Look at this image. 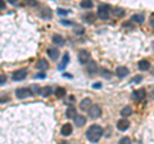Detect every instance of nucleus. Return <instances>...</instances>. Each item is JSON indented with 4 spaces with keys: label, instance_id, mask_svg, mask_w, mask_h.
I'll return each mask as SVG.
<instances>
[{
    "label": "nucleus",
    "instance_id": "nucleus-1",
    "mask_svg": "<svg viewBox=\"0 0 154 144\" xmlns=\"http://www.w3.org/2000/svg\"><path fill=\"white\" fill-rule=\"evenodd\" d=\"M103 133H104V130L102 126H99V125H91L88 129V131H86V138H88L89 142L96 143L103 136Z\"/></svg>",
    "mask_w": 154,
    "mask_h": 144
},
{
    "label": "nucleus",
    "instance_id": "nucleus-2",
    "mask_svg": "<svg viewBox=\"0 0 154 144\" xmlns=\"http://www.w3.org/2000/svg\"><path fill=\"white\" fill-rule=\"evenodd\" d=\"M110 11H112V8L108 4H100L99 8H98V16L99 18H102V20H107V18L110 16Z\"/></svg>",
    "mask_w": 154,
    "mask_h": 144
},
{
    "label": "nucleus",
    "instance_id": "nucleus-3",
    "mask_svg": "<svg viewBox=\"0 0 154 144\" xmlns=\"http://www.w3.org/2000/svg\"><path fill=\"white\" fill-rule=\"evenodd\" d=\"M31 95H32V92H31V89H28V88H18L16 90V97L19 99L31 97Z\"/></svg>",
    "mask_w": 154,
    "mask_h": 144
},
{
    "label": "nucleus",
    "instance_id": "nucleus-4",
    "mask_svg": "<svg viewBox=\"0 0 154 144\" xmlns=\"http://www.w3.org/2000/svg\"><path fill=\"white\" fill-rule=\"evenodd\" d=\"M79 62L81 64H88L90 62V53L85 49L80 50L79 52Z\"/></svg>",
    "mask_w": 154,
    "mask_h": 144
},
{
    "label": "nucleus",
    "instance_id": "nucleus-5",
    "mask_svg": "<svg viewBox=\"0 0 154 144\" xmlns=\"http://www.w3.org/2000/svg\"><path fill=\"white\" fill-rule=\"evenodd\" d=\"M88 112H89V116L91 118H98V117L102 116V108H100L99 105H96V104L91 105V108L89 109Z\"/></svg>",
    "mask_w": 154,
    "mask_h": 144
},
{
    "label": "nucleus",
    "instance_id": "nucleus-6",
    "mask_svg": "<svg viewBox=\"0 0 154 144\" xmlns=\"http://www.w3.org/2000/svg\"><path fill=\"white\" fill-rule=\"evenodd\" d=\"M26 76H27V70L26 68H21V70H17L13 74V80L14 81H22V80L26 79Z\"/></svg>",
    "mask_w": 154,
    "mask_h": 144
},
{
    "label": "nucleus",
    "instance_id": "nucleus-7",
    "mask_svg": "<svg viewBox=\"0 0 154 144\" xmlns=\"http://www.w3.org/2000/svg\"><path fill=\"white\" fill-rule=\"evenodd\" d=\"M145 97H146L145 89H139V90H135L132 93V98L136 100V102H141V100L145 99Z\"/></svg>",
    "mask_w": 154,
    "mask_h": 144
},
{
    "label": "nucleus",
    "instance_id": "nucleus-8",
    "mask_svg": "<svg viewBox=\"0 0 154 144\" xmlns=\"http://www.w3.org/2000/svg\"><path fill=\"white\" fill-rule=\"evenodd\" d=\"M130 126V122H128V120L126 118H122V120H119V121L117 122V129L119 131H126L127 129Z\"/></svg>",
    "mask_w": 154,
    "mask_h": 144
},
{
    "label": "nucleus",
    "instance_id": "nucleus-9",
    "mask_svg": "<svg viewBox=\"0 0 154 144\" xmlns=\"http://www.w3.org/2000/svg\"><path fill=\"white\" fill-rule=\"evenodd\" d=\"M91 99L90 98H84L80 102V108L82 109V111H89V109L91 108Z\"/></svg>",
    "mask_w": 154,
    "mask_h": 144
},
{
    "label": "nucleus",
    "instance_id": "nucleus-10",
    "mask_svg": "<svg viewBox=\"0 0 154 144\" xmlns=\"http://www.w3.org/2000/svg\"><path fill=\"white\" fill-rule=\"evenodd\" d=\"M128 74H130V71H128L127 67H125V66L117 67V70H116V75H117L118 77H126Z\"/></svg>",
    "mask_w": 154,
    "mask_h": 144
},
{
    "label": "nucleus",
    "instance_id": "nucleus-11",
    "mask_svg": "<svg viewBox=\"0 0 154 144\" xmlns=\"http://www.w3.org/2000/svg\"><path fill=\"white\" fill-rule=\"evenodd\" d=\"M72 131H73V127H72V125L71 124H66L62 126V130H60V134L63 136H68L72 134Z\"/></svg>",
    "mask_w": 154,
    "mask_h": 144
},
{
    "label": "nucleus",
    "instance_id": "nucleus-12",
    "mask_svg": "<svg viewBox=\"0 0 154 144\" xmlns=\"http://www.w3.org/2000/svg\"><path fill=\"white\" fill-rule=\"evenodd\" d=\"M73 120H75V124H76L79 127L84 126L85 122H86V117H85V116H82V114H76Z\"/></svg>",
    "mask_w": 154,
    "mask_h": 144
},
{
    "label": "nucleus",
    "instance_id": "nucleus-13",
    "mask_svg": "<svg viewBox=\"0 0 154 144\" xmlns=\"http://www.w3.org/2000/svg\"><path fill=\"white\" fill-rule=\"evenodd\" d=\"M86 71H88L89 75H95L96 72H98V67H96L95 62H93V61L89 62V63H88V70H86Z\"/></svg>",
    "mask_w": 154,
    "mask_h": 144
},
{
    "label": "nucleus",
    "instance_id": "nucleus-14",
    "mask_svg": "<svg viewBox=\"0 0 154 144\" xmlns=\"http://www.w3.org/2000/svg\"><path fill=\"white\" fill-rule=\"evenodd\" d=\"M149 67H150V63H149V61H146V59H141L137 63V68L140 71H146V70H149Z\"/></svg>",
    "mask_w": 154,
    "mask_h": 144
},
{
    "label": "nucleus",
    "instance_id": "nucleus-15",
    "mask_svg": "<svg viewBox=\"0 0 154 144\" xmlns=\"http://www.w3.org/2000/svg\"><path fill=\"white\" fill-rule=\"evenodd\" d=\"M46 53H48V55H49V58H51V59H57L58 55H59V52H58L57 48H49V49L46 50Z\"/></svg>",
    "mask_w": 154,
    "mask_h": 144
},
{
    "label": "nucleus",
    "instance_id": "nucleus-16",
    "mask_svg": "<svg viewBox=\"0 0 154 144\" xmlns=\"http://www.w3.org/2000/svg\"><path fill=\"white\" fill-rule=\"evenodd\" d=\"M144 20H145V17H144L143 13H140V14H134V16L131 17V21L134 23H139V25H141V23L144 22Z\"/></svg>",
    "mask_w": 154,
    "mask_h": 144
},
{
    "label": "nucleus",
    "instance_id": "nucleus-17",
    "mask_svg": "<svg viewBox=\"0 0 154 144\" xmlns=\"http://www.w3.org/2000/svg\"><path fill=\"white\" fill-rule=\"evenodd\" d=\"M131 114H132V107H130V105H126V107H123V108L121 109V116H122L123 118L131 116Z\"/></svg>",
    "mask_w": 154,
    "mask_h": 144
},
{
    "label": "nucleus",
    "instance_id": "nucleus-18",
    "mask_svg": "<svg viewBox=\"0 0 154 144\" xmlns=\"http://www.w3.org/2000/svg\"><path fill=\"white\" fill-rule=\"evenodd\" d=\"M48 67H49V64H48L46 59H40L36 63V68L40 70V71H44V70H48Z\"/></svg>",
    "mask_w": 154,
    "mask_h": 144
},
{
    "label": "nucleus",
    "instance_id": "nucleus-19",
    "mask_svg": "<svg viewBox=\"0 0 154 144\" xmlns=\"http://www.w3.org/2000/svg\"><path fill=\"white\" fill-rule=\"evenodd\" d=\"M38 94H41L42 97H49L51 95V88L50 86H44V88H40V92Z\"/></svg>",
    "mask_w": 154,
    "mask_h": 144
},
{
    "label": "nucleus",
    "instance_id": "nucleus-20",
    "mask_svg": "<svg viewBox=\"0 0 154 144\" xmlns=\"http://www.w3.org/2000/svg\"><path fill=\"white\" fill-rule=\"evenodd\" d=\"M53 42H54L55 45H63L64 44V37L60 36V35H54L53 36Z\"/></svg>",
    "mask_w": 154,
    "mask_h": 144
},
{
    "label": "nucleus",
    "instance_id": "nucleus-21",
    "mask_svg": "<svg viewBox=\"0 0 154 144\" xmlns=\"http://www.w3.org/2000/svg\"><path fill=\"white\" fill-rule=\"evenodd\" d=\"M95 20H96V14H94V13H88V14H85V16H84V21L85 22L94 23Z\"/></svg>",
    "mask_w": 154,
    "mask_h": 144
},
{
    "label": "nucleus",
    "instance_id": "nucleus-22",
    "mask_svg": "<svg viewBox=\"0 0 154 144\" xmlns=\"http://www.w3.org/2000/svg\"><path fill=\"white\" fill-rule=\"evenodd\" d=\"M68 62H69V54H68V53H66V54L63 55V59H62L60 64H59V70H63L64 67L68 64Z\"/></svg>",
    "mask_w": 154,
    "mask_h": 144
},
{
    "label": "nucleus",
    "instance_id": "nucleus-23",
    "mask_svg": "<svg viewBox=\"0 0 154 144\" xmlns=\"http://www.w3.org/2000/svg\"><path fill=\"white\" fill-rule=\"evenodd\" d=\"M76 109H75V107H68L67 108V111H66V116L68 117V118H75V116H76Z\"/></svg>",
    "mask_w": 154,
    "mask_h": 144
},
{
    "label": "nucleus",
    "instance_id": "nucleus-24",
    "mask_svg": "<svg viewBox=\"0 0 154 144\" xmlns=\"http://www.w3.org/2000/svg\"><path fill=\"white\" fill-rule=\"evenodd\" d=\"M54 94H55L57 98H63L64 95H66V89L64 88H60V86H59V88L55 89V93Z\"/></svg>",
    "mask_w": 154,
    "mask_h": 144
},
{
    "label": "nucleus",
    "instance_id": "nucleus-25",
    "mask_svg": "<svg viewBox=\"0 0 154 144\" xmlns=\"http://www.w3.org/2000/svg\"><path fill=\"white\" fill-rule=\"evenodd\" d=\"M93 2H90V0H84V2H81V7L85 8V9H91L93 8Z\"/></svg>",
    "mask_w": 154,
    "mask_h": 144
},
{
    "label": "nucleus",
    "instance_id": "nucleus-26",
    "mask_svg": "<svg viewBox=\"0 0 154 144\" xmlns=\"http://www.w3.org/2000/svg\"><path fill=\"white\" fill-rule=\"evenodd\" d=\"M73 31H75L76 35H82V33L85 32V28H84L82 26H81V25H77V26H75Z\"/></svg>",
    "mask_w": 154,
    "mask_h": 144
},
{
    "label": "nucleus",
    "instance_id": "nucleus-27",
    "mask_svg": "<svg viewBox=\"0 0 154 144\" xmlns=\"http://www.w3.org/2000/svg\"><path fill=\"white\" fill-rule=\"evenodd\" d=\"M100 71H102V75L104 76V77H105V79H110V77H112V72H110L109 70H105V68H102V70H100Z\"/></svg>",
    "mask_w": 154,
    "mask_h": 144
},
{
    "label": "nucleus",
    "instance_id": "nucleus-28",
    "mask_svg": "<svg viewBox=\"0 0 154 144\" xmlns=\"http://www.w3.org/2000/svg\"><path fill=\"white\" fill-rule=\"evenodd\" d=\"M114 16L116 17H123L125 16V12L122 8H116L114 9Z\"/></svg>",
    "mask_w": 154,
    "mask_h": 144
},
{
    "label": "nucleus",
    "instance_id": "nucleus-29",
    "mask_svg": "<svg viewBox=\"0 0 154 144\" xmlns=\"http://www.w3.org/2000/svg\"><path fill=\"white\" fill-rule=\"evenodd\" d=\"M118 144H131V139L127 138V136H125V138H122L121 140H119Z\"/></svg>",
    "mask_w": 154,
    "mask_h": 144
},
{
    "label": "nucleus",
    "instance_id": "nucleus-30",
    "mask_svg": "<svg viewBox=\"0 0 154 144\" xmlns=\"http://www.w3.org/2000/svg\"><path fill=\"white\" fill-rule=\"evenodd\" d=\"M5 83H7V76L4 74H0V86L4 85Z\"/></svg>",
    "mask_w": 154,
    "mask_h": 144
},
{
    "label": "nucleus",
    "instance_id": "nucleus-31",
    "mask_svg": "<svg viewBox=\"0 0 154 144\" xmlns=\"http://www.w3.org/2000/svg\"><path fill=\"white\" fill-rule=\"evenodd\" d=\"M143 80V76H135V77L131 80V84H135V83H140Z\"/></svg>",
    "mask_w": 154,
    "mask_h": 144
},
{
    "label": "nucleus",
    "instance_id": "nucleus-32",
    "mask_svg": "<svg viewBox=\"0 0 154 144\" xmlns=\"http://www.w3.org/2000/svg\"><path fill=\"white\" fill-rule=\"evenodd\" d=\"M58 13L59 14H68L69 12L67 11V9H58Z\"/></svg>",
    "mask_w": 154,
    "mask_h": 144
},
{
    "label": "nucleus",
    "instance_id": "nucleus-33",
    "mask_svg": "<svg viewBox=\"0 0 154 144\" xmlns=\"http://www.w3.org/2000/svg\"><path fill=\"white\" fill-rule=\"evenodd\" d=\"M149 23H150V26H152V27H154V13L150 16V21H149Z\"/></svg>",
    "mask_w": 154,
    "mask_h": 144
},
{
    "label": "nucleus",
    "instance_id": "nucleus-34",
    "mask_svg": "<svg viewBox=\"0 0 154 144\" xmlns=\"http://www.w3.org/2000/svg\"><path fill=\"white\" fill-rule=\"evenodd\" d=\"M62 22V25H72V21H66V20H63V21H60Z\"/></svg>",
    "mask_w": 154,
    "mask_h": 144
},
{
    "label": "nucleus",
    "instance_id": "nucleus-35",
    "mask_svg": "<svg viewBox=\"0 0 154 144\" xmlns=\"http://www.w3.org/2000/svg\"><path fill=\"white\" fill-rule=\"evenodd\" d=\"M8 100H9V97H2L0 98V103L2 102H8Z\"/></svg>",
    "mask_w": 154,
    "mask_h": 144
},
{
    "label": "nucleus",
    "instance_id": "nucleus-36",
    "mask_svg": "<svg viewBox=\"0 0 154 144\" xmlns=\"http://www.w3.org/2000/svg\"><path fill=\"white\" fill-rule=\"evenodd\" d=\"M5 8V2H0V9Z\"/></svg>",
    "mask_w": 154,
    "mask_h": 144
},
{
    "label": "nucleus",
    "instance_id": "nucleus-37",
    "mask_svg": "<svg viewBox=\"0 0 154 144\" xmlns=\"http://www.w3.org/2000/svg\"><path fill=\"white\" fill-rule=\"evenodd\" d=\"M45 77V75H36L35 76V79H44Z\"/></svg>",
    "mask_w": 154,
    "mask_h": 144
},
{
    "label": "nucleus",
    "instance_id": "nucleus-38",
    "mask_svg": "<svg viewBox=\"0 0 154 144\" xmlns=\"http://www.w3.org/2000/svg\"><path fill=\"white\" fill-rule=\"evenodd\" d=\"M100 86H102V85H100V84L98 83V84H95V85H94V88H100Z\"/></svg>",
    "mask_w": 154,
    "mask_h": 144
},
{
    "label": "nucleus",
    "instance_id": "nucleus-39",
    "mask_svg": "<svg viewBox=\"0 0 154 144\" xmlns=\"http://www.w3.org/2000/svg\"><path fill=\"white\" fill-rule=\"evenodd\" d=\"M59 144H68V143H67V142H60Z\"/></svg>",
    "mask_w": 154,
    "mask_h": 144
},
{
    "label": "nucleus",
    "instance_id": "nucleus-40",
    "mask_svg": "<svg viewBox=\"0 0 154 144\" xmlns=\"http://www.w3.org/2000/svg\"><path fill=\"white\" fill-rule=\"evenodd\" d=\"M153 95H154V90H153Z\"/></svg>",
    "mask_w": 154,
    "mask_h": 144
}]
</instances>
